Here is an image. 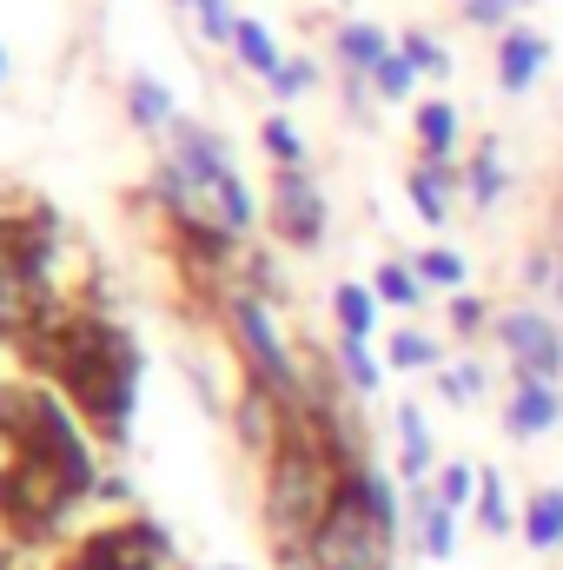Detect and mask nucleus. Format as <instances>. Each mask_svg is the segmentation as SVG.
<instances>
[{"mask_svg":"<svg viewBox=\"0 0 563 570\" xmlns=\"http://www.w3.org/2000/svg\"><path fill=\"white\" fill-rule=\"evenodd\" d=\"M33 365V379H47L107 451H120L134 438V405H140V345L87 298H47L27 332L13 338Z\"/></svg>","mask_w":563,"mask_h":570,"instance_id":"1","label":"nucleus"},{"mask_svg":"<svg viewBox=\"0 0 563 570\" xmlns=\"http://www.w3.org/2000/svg\"><path fill=\"white\" fill-rule=\"evenodd\" d=\"M259 478H266V491H259V511H266V531H273V551H279V564L292 558H305V544H312V531L325 524V511H332V498H338V458L318 444V431L305 425V412L292 419L285 431V444L259 464Z\"/></svg>","mask_w":563,"mask_h":570,"instance_id":"2","label":"nucleus"},{"mask_svg":"<svg viewBox=\"0 0 563 570\" xmlns=\"http://www.w3.org/2000/svg\"><path fill=\"white\" fill-rule=\"evenodd\" d=\"M372 478H378V464H358V471L338 478V498H332L325 524H318L312 544H305L312 570H392V558H398L405 538L378 518Z\"/></svg>","mask_w":563,"mask_h":570,"instance_id":"3","label":"nucleus"},{"mask_svg":"<svg viewBox=\"0 0 563 570\" xmlns=\"http://www.w3.org/2000/svg\"><path fill=\"white\" fill-rule=\"evenodd\" d=\"M219 325H226L233 358L246 365V379H266L285 405H298V412H305V392H312V385H305V365H298V352L285 345L279 318H273V298H259V292L233 285V292L219 298Z\"/></svg>","mask_w":563,"mask_h":570,"instance_id":"4","label":"nucleus"},{"mask_svg":"<svg viewBox=\"0 0 563 570\" xmlns=\"http://www.w3.org/2000/svg\"><path fill=\"white\" fill-rule=\"evenodd\" d=\"M491 338H497L511 379H551V385L563 379V325H557V312H544V305H504L497 325H491Z\"/></svg>","mask_w":563,"mask_h":570,"instance_id":"5","label":"nucleus"},{"mask_svg":"<svg viewBox=\"0 0 563 570\" xmlns=\"http://www.w3.org/2000/svg\"><path fill=\"white\" fill-rule=\"evenodd\" d=\"M266 226H273V239H279L285 253H312V246H325L332 206H325V193H318L312 166H298V173H273V193H266Z\"/></svg>","mask_w":563,"mask_h":570,"instance_id":"6","label":"nucleus"},{"mask_svg":"<svg viewBox=\"0 0 563 570\" xmlns=\"http://www.w3.org/2000/svg\"><path fill=\"white\" fill-rule=\"evenodd\" d=\"M298 419V405H285L266 379H239V399H233V438L253 464H266L273 451L285 444V431Z\"/></svg>","mask_w":563,"mask_h":570,"instance_id":"7","label":"nucleus"},{"mask_svg":"<svg viewBox=\"0 0 563 570\" xmlns=\"http://www.w3.org/2000/svg\"><path fill=\"white\" fill-rule=\"evenodd\" d=\"M551 33H537L531 20H517V27H504L497 40H491V67H497V87L504 94H531L537 87V73L551 67Z\"/></svg>","mask_w":563,"mask_h":570,"instance_id":"8","label":"nucleus"},{"mask_svg":"<svg viewBox=\"0 0 563 570\" xmlns=\"http://www.w3.org/2000/svg\"><path fill=\"white\" fill-rule=\"evenodd\" d=\"M497 425L511 438H551L563 425V385H551V379H511V399H504Z\"/></svg>","mask_w":563,"mask_h":570,"instance_id":"9","label":"nucleus"},{"mask_svg":"<svg viewBox=\"0 0 563 570\" xmlns=\"http://www.w3.org/2000/svg\"><path fill=\"white\" fill-rule=\"evenodd\" d=\"M392 431H398V484L424 491L437 478V444H431V425H424V405L398 399L392 405Z\"/></svg>","mask_w":563,"mask_h":570,"instance_id":"10","label":"nucleus"},{"mask_svg":"<svg viewBox=\"0 0 563 570\" xmlns=\"http://www.w3.org/2000/svg\"><path fill=\"white\" fill-rule=\"evenodd\" d=\"M405 193H412V213H418L431 233H444L451 226V213H457V193H464V173L457 166H431L418 159L412 173H405Z\"/></svg>","mask_w":563,"mask_h":570,"instance_id":"11","label":"nucleus"},{"mask_svg":"<svg viewBox=\"0 0 563 570\" xmlns=\"http://www.w3.org/2000/svg\"><path fill=\"white\" fill-rule=\"evenodd\" d=\"M457 518H464V511H451L431 484L412 491V551L431 558V564H451V558H457Z\"/></svg>","mask_w":563,"mask_h":570,"instance_id":"12","label":"nucleus"},{"mask_svg":"<svg viewBox=\"0 0 563 570\" xmlns=\"http://www.w3.org/2000/svg\"><path fill=\"white\" fill-rule=\"evenodd\" d=\"M412 140H418V159L431 166H451L457 159V146H464V120H457V107L437 94V100H418V114H412Z\"/></svg>","mask_w":563,"mask_h":570,"instance_id":"13","label":"nucleus"},{"mask_svg":"<svg viewBox=\"0 0 563 570\" xmlns=\"http://www.w3.org/2000/svg\"><path fill=\"white\" fill-rule=\"evenodd\" d=\"M398 40L378 27V20H338L332 27V53H338V73H358V80H372V67L392 53Z\"/></svg>","mask_w":563,"mask_h":570,"instance_id":"14","label":"nucleus"},{"mask_svg":"<svg viewBox=\"0 0 563 570\" xmlns=\"http://www.w3.org/2000/svg\"><path fill=\"white\" fill-rule=\"evenodd\" d=\"M504 193H511V166H504L497 134H491V140L471 146V159H464V199H471V213H497Z\"/></svg>","mask_w":563,"mask_h":570,"instance_id":"15","label":"nucleus"},{"mask_svg":"<svg viewBox=\"0 0 563 570\" xmlns=\"http://www.w3.org/2000/svg\"><path fill=\"white\" fill-rule=\"evenodd\" d=\"M127 120L140 127V134H152V140H166V127L179 120V100H172V87L159 80V73H127Z\"/></svg>","mask_w":563,"mask_h":570,"instance_id":"16","label":"nucleus"},{"mask_svg":"<svg viewBox=\"0 0 563 570\" xmlns=\"http://www.w3.org/2000/svg\"><path fill=\"white\" fill-rule=\"evenodd\" d=\"M378 318H385V298L372 292V279H345L332 292V325H338V338H378Z\"/></svg>","mask_w":563,"mask_h":570,"instance_id":"17","label":"nucleus"},{"mask_svg":"<svg viewBox=\"0 0 563 570\" xmlns=\"http://www.w3.org/2000/svg\"><path fill=\"white\" fill-rule=\"evenodd\" d=\"M372 292H378L392 312H424V298H431V285H424V273H418V259H412V253H392V259H378Z\"/></svg>","mask_w":563,"mask_h":570,"instance_id":"18","label":"nucleus"},{"mask_svg":"<svg viewBox=\"0 0 563 570\" xmlns=\"http://www.w3.org/2000/svg\"><path fill=\"white\" fill-rule=\"evenodd\" d=\"M233 60H239L253 80H273V73L285 67V47H279V33H273L266 20L239 13V27H233Z\"/></svg>","mask_w":563,"mask_h":570,"instance_id":"19","label":"nucleus"},{"mask_svg":"<svg viewBox=\"0 0 563 570\" xmlns=\"http://www.w3.org/2000/svg\"><path fill=\"white\" fill-rule=\"evenodd\" d=\"M531 551H563V484H537L531 498H524V531H517Z\"/></svg>","mask_w":563,"mask_h":570,"instance_id":"20","label":"nucleus"},{"mask_svg":"<svg viewBox=\"0 0 563 570\" xmlns=\"http://www.w3.org/2000/svg\"><path fill=\"white\" fill-rule=\"evenodd\" d=\"M385 365H392V372H437V365H451V358H444V338H431L424 325H392Z\"/></svg>","mask_w":563,"mask_h":570,"instance_id":"21","label":"nucleus"},{"mask_svg":"<svg viewBox=\"0 0 563 570\" xmlns=\"http://www.w3.org/2000/svg\"><path fill=\"white\" fill-rule=\"evenodd\" d=\"M332 365H338V379H345L358 399H372V392L385 385V352H372L365 338H338V345H332Z\"/></svg>","mask_w":563,"mask_h":570,"instance_id":"22","label":"nucleus"},{"mask_svg":"<svg viewBox=\"0 0 563 570\" xmlns=\"http://www.w3.org/2000/svg\"><path fill=\"white\" fill-rule=\"evenodd\" d=\"M491 325H497V298H484V292H471V285L444 298V332H451V338L471 345V338H484Z\"/></svg>","mask_w":563,"mask_h":570,"instance_id":"23","label":"nucleus"},{"mask_svg":"<svg viewBox=\"0 0 563 570\" xmlns=\"http://www.w3.org/2000/svg\"><path fill=\"white\" fill-rule=\"evenodd\" d=\"M471 518H477L484 538H517V531H524V511L511 504V491H504L497 471H484V491H477V511H471Z\"/></svg>","mask_w":563,"mask_h":570,"instance_id":"24","label":"nucleus"},{"mask_svg":"<svg viewBox=\"0 0 563 570\" xmlns=\"http://www.w3.org/2000/svg\"><path fill=\"white\" fill-rule=\"evenodd\" d=\"M484 385H491V379H484V365H477V358H457V365H437V372H431V392H437L451 412L477 405V399H484Z\"/></svg>","mask_w":563,"mask_h":570,"instance_id":"25","label":"nucleus"},{"mask_svg":"<svg viewBox=\"0 0 563 570\" xmlns=\"http://www.w3.org/2000/svg\"><path fill=\"white\" fill-rule=\"evenodd\" d=\"M259 146H266V159H273V173H298L305 159H312V146L305 134L285 120V114H266V127H259Z\"/></svg>","mask_w":563,"mask_h":570,"instance_id":"26","label":"nucleus"},{"mask_svg":"<svg viewBox=\"0 0 563 570\" xmlns=\"http://www.w3.org/2000/svg\"><path fill=\"white\" fill-rule=\"evenodd\" d=\"M412 259H418L424 285H431V292H444V298L471 285V266H464V253H457V246H424V253H412Z\"/></svg>","mask_w":563,"mask_h":570,"instance_id":"27","label":"nucleus"},{"mask_svg":"<svg viewBox=\"0 0 563 570\" xmlns=\"http://www.w3.org/2000/svg\"><path fill=\"white\" fill-rule=\"evenodd\" d=\"M372 94H378V107H405V100L418 94V67H412V60L392 47V53L372 67Z\"/></svg>","mask_w":563,"mask_h":570,"instance_id":"28","label":"nucleus"},{"mask_svg":"<svg viewBox=\"0 0 563 570\" xmlns=\"http://www.w3.org/2000/svg\"><path fill=\"white\" fill-rule=\"evenodd\" d=\"M431 491H437L451 511L471 518V511H477V491H484V464H464V458H457V464H444V471L431 478Z\"/></svg>","mask_w":563,"mask_h":570,"instance_id":"29","label":"nucleus"},{"mask_svg":"<svg viewBox=\"0 0 563 570\" xmlns=\"http://www.w3.org/2000/svg\"><path fill=\"white\" fill-rule=\"evenodd\" d=\"M398 53L418 67V80H451V67H457V60H451V47H444L437 33H424V27L398 33Z\"/></svg>","mask_w":563,"mask_h":570,"instance_id":"30","label":"nucleus"},{"mask_svg":"<svg viewBox=\"0 0 563 570\" xmlns=\"http://www.w3.org/2000/svg\"><path fill=\"white\" fill-rule=\"evenodd\" d=\"M524 7H531V0H464L457 13H464V27H477V33H491V40H497L504 27H517V20H524Z\"/></svg>","mask_w":563,"mask_h":570,"instance_id":"31","label":"nucleus"},{"mask_svg":"<svg viewBox=\"0 0 563 570\" xmlns=\"http://www.w3.org/2000/svg\"><path fill=\"white\" fill-rule=\"evenodd\" d=\"M266 87H273V100H279V107H285V100H305V94L318 87V60H305V53H285V67L266 80Z\"/></svg>","mask_w":563,"mask_h":570,"instance_id":"32","label":"nucleus"},{"mask_svg":"<svg viewBox=\"0 0 563 570\" xmlns=\"http://www.w3.org/2000/svg\"><path fill=\"white\" fill-rule=\"evenodd\" d=\"M192 20H199V33H206L213 47H233V27H239L233 0H192Z\"/></svg>","mask_w":563,"mask_h":570,"instance_id":"33","label":"nucleus"},{"mask_svg":"<svg viewBox=\"0 0 563 570\" xmlns=\"http://www.w3.org/2000/svg\"><path fill=\"white\" fill-rule=\"evenodd\" d=\"M338 94H345V120H352V127H372V107H378V94H372V80H358V73H345V80H338Z\"/></svg>","mask_w":563,"mask_h":570,"instance_id":"34","label":"nucleus"},{"mask_svg":"<svg viewBox=\"0 0 563 570\" xmlns=\"http://www.w3.org/2000/svg\"><path fill=\"white\" fill-rule=\"evenodd\" d=\"M524 285H531V292H551V285H557V246H537V253L524 259Z\"/></svg>","mask_w":563,"mask_h":570,"instance_id":"35","label":"nucleus"},{"mask_svg":"<svg viewBox=\"0 0 563 570\" xmlns=\"http://www.w3.org/2000/svg\"><path fill=\"white\" fill-rule=\"evenodd\" d=\"M551 305L563 312V246H557V285H551Z\"/></svg>","mask_w":563,"mask_h":570,"instance_id":"36","label":"nucleus"},{"mask_svg":"<svg viewBox=\"0 0 563 570\" xmlns=\"http://www.w3.org/2000/svg\"><path fill=\"white\" fill-rule=\"evenodd\" d=\"M60 570H93V564H73V558H60Z\"/></svg>","mask_w":563,"mask_h":570,"instance_id":"37","label":"nucleus"},{"mask_svg":"<svg viewBox=\"0 0 563 570\" xmlns=\"http://www.w3.org/2000/svg\"><path fill=\"white\" fill-rule=\"evenodd\" d=\"M0 80H7V47H0Z\"/></svg>","mask_w":563,"mask_h":570,"instance_id":"38","label":"nucleus"},{"mask_svg":"<svg viewBox=\"0 0 563 570\" xmlns=\"http://www.w3.org/2000/svg\"><path fill=\"white\" fill-rule=\"evenodd\" d=\"M206 570H239V564H206Z\"/></svg>","mask_w":563,"mask_h":570,"instance_id":"39","label":"nucleus"},{"mask_svg":"<svg viewBox=\"0 0 563 570\" xmlns=\"http://www.w3.org/2000/svg\"><path fill=\"white\" fill-rule=\"evenodd\" d=\"M172 7H186V13H192V0H172Z\"/></svg>","mask_w":563,"mask_h":570,"instance_id":"40","label":"nucleus"},{"mask_svg":"<svg viewBox=\"0 0 563 570\" xmlns=\"http://www.w3.org/2000/svg\"><path fill=\"white\" fill-rule=\"evenodd\" d=\"M451 7H464V0H451Z\"/></svg>","mask_w":563,"mask_h":570,"instance_id":"41","label":"nucleus"}]
</instances>
